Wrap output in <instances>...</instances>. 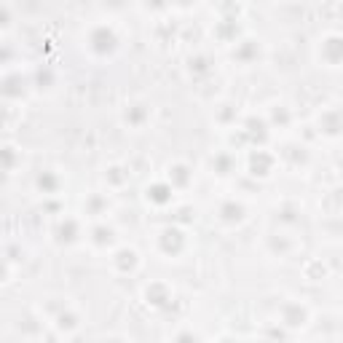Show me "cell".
I'll list each match as a JSON object with an SVG mask.
<instances>
[{
  "instance_id": "1",
  "label": "cell",
  "mask_w": 343,
  "mask_h": 343,
  "mask_svg": "<svg viewBox=\"0 0 343 343\" xmlns=\"http://www.w3.org/2000/svg\"><path fill=\"white\" fill-rule=\"evenodd\" d=\"M91 43H94L97 51H113V48H116V38H113L110 30L102 27V30H97V33L91 35Z\"/></svg>"
},
{
  "instance_id": "2",
  "label": "cell",
  "mask_w": 343,
  "mask_h": 343,
  "mask_svg": "<svg viewBox=\"0 0 343 343\" xmlns=\"http://www.w3.org/2000/svg\"><path fill=\"white\" fill-rule=\"evenodd\" d=\"M172 188H166V185H153V188H148V199H153V201H159V204H166L172 199Z\"/></svg>"
},
{
  "instance_id": "3",
  "label": "cell",
  "mask_w": 343,
  "mask_h": 343,
  "mask_svg": "<svg viewBox=\"0 0 343 343\" xmlns=\"http://www.w3.org/2000/svg\"><path fill=\"white\" fill-rule=\"evenodd\" d=\"M223 217H225V220H242V217H244V209H242V206H239V204H228V206H223Z\"/></svg>"
}]
</instances>
